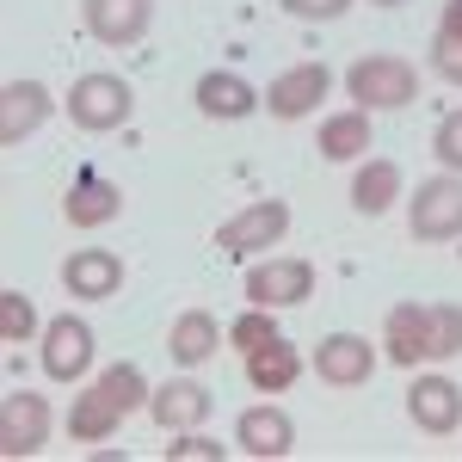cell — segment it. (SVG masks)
<instances>
[{
	"label": "cell",
	"instance_id": "obj_1",
	"mask_svg": "<svg viewBox=\"0 0 462 462\" xmlns=\"http://www.w3.org/2000/svg\"><path fill=\"white\" fill-rule=\"evenodd\" d=\"M346 93H352L364 111H401V106L420 99V69H413L407 56L376 50V56H357L352 69H346Z\"/></svg>",
	"mask_w": 462,
	"mask_h": 462
},
{
	"label": "cell",
	"instance_id": "obj_2",
	"mask_svg": "<svg viewBox=\"0 0 462 462\" xmlns=\"http://www.w3.org/2000/svg\"><path fill=\"white\" fill-rule=\"evenodd\" d=\"M136 111V93L124 74H80L69 87V124L87 130V136H106V130H124Z\"/></svg>",
	"mask_w": 462,
	"mask_h": 462
},
{
	"label": "cell",
	"instance_id": "obj_3",
	"mask_svg": "<svg viewBox=\"0 0 462 462\" xmlns=\"http://www.w3.org/2000/svg\"><path fill=\"white\" fill-rule=\"evenodd\" d=\"M407 235L413 241H457L462 235V173H431L413 185V204H407Z\"/></svg>",
	"mask_w": 462,
	"mask_h": 462
},
{
	"label": "cell",
	"instance_id": "obj_4",
	"mask_svg": "<svg viewBox=\"0 0 462 462\" xmlns=\"http://www.w3.org/2000/svg\"><path fill=\"white\" fill-rule=\"evenodd\" d=\"M50 431H56V413H50L43 394L13 389L6 401H0V457H6V462L37 457V450L50 444Z\"/></svg>",
	"mask_w": 462,
	"mask_h": 462
},
{
	"label": "cell",
	"instance_id": "obj_5",
	"mask_svg": "<svg viewBox=\"0 0 462 462\" xmlns=\"http://www.w3.org/2000/svg\"><path fill=\"white\" fill-rule=\"evenodd\" d=\"M284 235H290V204H284V198H259V204L235 210L222 228H216V247L235 253V259H253V253L278 247Z\"/></svg>",
	"mask_w": 462,
	"mask_h": 462
},
{
	"label": "cell",
	"instance_id": "obj_6",
	"mask_svg": "<svg viewBox=\"0 0 462 462\" xmlns=\"http://www.w3.org/2000/svg\"><path fill=\"white\" fill-rule=\"evenodd\" d=\"M93 327L80 315H56L43 320V346H37V357H43V376L50 383H80L87 370H93Z\"/></svg>",
	"mask_w": 462,
	"mask_h": 462
},
{
	"label": "cell",
	"instance_id": "obj_7",
	"mask_svg": "<svg viewBox=\"0 0 462 462\" xmlns=\"http://www.w3.org/2000/svg\"><path fill=\"white\" fill-rule=\"evenodd\" d=\"M80 25L106 50H130L154 25V0H80Z\"/></svg>",
	"mask_w": 462,
	"mask_h": 462
},
{
	"label": "cell",
	"instance_id": "obj_8",
	"mask_svg": "<svg viewBox=\"0 0 462 462\" xmlns=\"http://www.w3.org/2000/svg\"><path fill=\"white\" fill-rule=\"evenodd\" d=\"M327 93H333V69L327 62H296V69H284L265 87V111L278 124H302V117H315V106Z\"/></svg>",
	"mask_w": 462,
	"mask_h": 462
},
{
	"label": "cell",
	"instance_id": "obj_9",
	"mask_svg": "<svg viewBox=\"0 0 462 462\" xmlns=\"http://www.w3.org/2000/svg\"><path fill=\"white\" fill-rule=\"evenodd\" d=\"M235 450L253 462H284L296 450V420H290L284 407H272V401H259L247 407L241 420H235Z\"/></svg>",
	"mask_w": 462,
	"mask_h": 462
},
{
	"label": "cell",
	"instance_id": "obj_10",
	"mask_svg": "<svg viewBox=\"0 0 462 462\" xmlns=\"http://www.w3.org/2000/svg\"><path fill=\"white\" fill-rule=\"evenodd\" d=\"M241 296L259 302V309H296V302L315 296V265L309 259H265V265L247 272V290Z\"/></svg>",
	"mask_w": 462,
	"mask_h": 462
},
{
	"label": "cell",
	"instance_id": "obj_11",
	"mask_svg": "<svg viewBox=\"0 0 462 462\" xmlns=\"http://www.w3.org/2000/svg\"><path fill=\"white\" fill-rule=\"evenodd\" d=\"M315 376L327 389H364L376 376V346L364 333H327L315 346Z\"/></svg>",
	"mask_w": 462,
	"mask_h": 462
},
{
	"label": "cell",
	"instance_id": "obj_12",
	"mask_svg": "<svg viewBox=\"0 0 462 462\" xmlns=\"http://www.w3.org/2000/svg\"><path fill=\"white\" fill-rule=\"evenodd\" d=\"M62 290L74 302H111L124 290V259L111 247H74L62 259Z\"/></svg>",
	"mask_w": 462,
	"mask_h": 462
},
{
	"label": "cell",
	"instance_id": "obj_13",
	"mask_svg": "<svg viewBox=\"0 0 462 462\" xmlns=\"http://www.w3.org/2000/svg\"><path fill=\"white\" fill-rule=\"evenodd\" d=\"M50 111H56V99L43 80H6L0 87V148H19L25 136H37L50 124Z\"/></svg>",
	"mask_w": 462,
	"mask_h": 462
},
{
	"label": "cell",
	"instance_id": "obj_14",
	"mask_svg": "<svg viewBox=\"0 0 462 462\" xmlns=\"http://www.w3.org/2000/svg\"><path fill=\"white\" fill-rule=\"evenodd\" d=\"M407 420L431 438H450L462 431V389L450 376H413V389H407Z\"/></svg>",
	"mask_w": 462,
	"mask_h": 462
},
{
	"label": "cell",
	"instance_id": "obj_15",
	"mask_svg": "<svg viewBox=\"0 0 462 462\" xmlns=\"http://www.w3.org/2000/svg\"><path fill=\"white\" fill-rule=\"evenodd\" d=\"M383 357L401 364V370H413V364L431 357V309L426 302H394L383 315Z\"/></svg>",
	"mask_w": 462,
	"mask_h": 462
},
{
	"label": "cell",
	"instance_id": "obj_16",
	"mask_svg": "<svg viewBox=\"0 0 462 462\" xmlns=\"http://www.w3.org/2000/svg\"><path fill=\"white\" fill-rule=\"evenodd\" d=\"M198 111L210 117V124H241V117H253V111L265 106V93L253 87L247 74H228V69H210L204 80H198Z\"/></svg>",
	"mask_w": 462,
	"mask_h": 462
},
{
	"label": "cell",
	"instance_id": "obj_17",
	"mask_svg": "<svg viewBox=\"0 0 462 462\" xmlns=\"http://www.w3.org/2000/svg\"><path fill=\"white\" fill-rule=\"evenodd\" d=\"M216 407V394L204 389V383H191V376H173V383H161V389L148 394V420L161 431H191L204 426Z\"/></svg>",
	"mask_w": 462,
	"mask_h": 462
},
{
	"label": "cell",
	"instance_id": "obj_18",
	"mask_svg": "<svg viewBox=\"0 0 462 462\" xmlns=\"http://www.w3.org/2000/svg\"><path fill=\"white\" fill-rule=\"evenodd\" d=\"M62 216H69V228H106L124 216V191H117V179L106 173H74L69 179V198H62Z\"/></svg>",
	"mask_w": 462,
	"mask_h": 462
},
{
	"label": "cell",
	"instance_id": "obj_19",
	"mask_svg": "<svg viewBox=\"0 0 462 462\" xmlns=\"http://www.w3.org/2000/svg\"><path fill=\"white\" fill-rule=\"evenodd\" d=\"M222 339H228V327L210 315V309H185L173 320V333H167V357L185 364V370H198V364H210L222 352Z\"/></svg>",
	"mask_w": 462,
	"mask_h": 462
},
{
	"label": "cell",
	"instance_id": "obj_20",
	"mask_svg": "<svg viewBox=\"0 0 462 462\" xmlns=\"http://www.w3.org/2000/svg\"><path fill=\"white\" fill-rule=\"evenodd\" d=\"M394 198H407L401 167L383 161V154H364V161H357V173H352V210L357 216H383V210H394Z\"/></svg>",
	"mask_w": 462,
	"mask_h": 462
},
{
	"label": "cell",
	"instance_id": "obj_21",
	"mask_svg": "<svg viewBox=\"0 0 462 462\" xmlns=\"http://www.w3.org/2000/svg\"><path fill=\"white\" fill-rule=\"evenodd\" d=\"M124 420H130V413H124V407H117V401H111L99 383H93V389L74 394V407H69V438H74V444H106V438H117V426H124Z\"/></svg>",
	"mask_w": 462,
	"mask_h": 462
},
{
	"label": "cell",
	"instance_id": "obj_22",
	"mask_svg": "<svg viewBox=\"0 0 462 462\" xmlns=\"http://www.w3.org/2000/svg\"><path fill=\"white\" fill-rule=\"evenodd\" d=\"M296 376H302V352L290 346L284 333H278L272 346H259V352H247V383H253L259 394H284L290 383H296Z\"/></svg>",
	"mask_w": 462,
	"mask_h": 462
},
{
	"label": "cell",
	"instance_id": "obj_23",
	"mask_svg": "<svg viewBox=\"0 0 462 462\" xmlns=\"http://www.w3.org/2000/svg\"><path fill=\"white\" fill-rule=\"evenodd\" d=\"M315 148L327 154V161H364V148H370V111L352 106V111H333V117H320Z\"/></svg>",
	"mask_w": 462,
	"mask_h": 462
},
{
	"label": "cell",
	"instance_id": "obj_24",
	"mask_svg": "<svg viewBox=\"0 0 462 462\" xmlns=\"http://www.w3.org/2000/svg\"><path fill=\"white\" fill-rule=\"evenodd\" d=\"M43 339V320H37L32 296L25 290H0V346H32Z\"/></svg>",
	"mask_w": 462,
	"mask_h": 462
},
{
	"label": "cell",
	"instance_id": "obj_25",
	"mask_svg": "<svg viewBox=\"0 0 462 462\" xmlns=\"http://www.w3.org/2000/svg\"><path fill=\"white\" fill-rule=\"evenodd\" d=\"M93 383H99V389H106L111 401L124 407V413H136V407H148V394H154V389H148V376L136 370V364H111V370H99Z\"/></svg>",
	"mask_w": 462,
	"mask_h": 462
},
{
	"label": "cell",
	"instance_id": "obj_26",
	"mask_svg": "<svg viewBox=\"0 0 462 462\" xmlns=\"http://www.w3.org/2000/svg\"><path fill=\"white\" fill-rule=\"evenodd\" d=\"M431 309V364L462 357V302H426Z\"/></svg>",
	"mask_w": 462,
	"mask_h": 462
},
{
	"label": "cell",
	"instance_id": "obj_27",
	"mask_svg": "<svg viewBox=\"0 0 462 462\" xmlns=\"http://www.w3.org/2000/svg\"><path fill=\"white\" fill-rule=\"evenodd\" d=\"M278 339V309H259V302H247V315L228 327V346L247 357V352H259V346H272Z\"/></svg>",
	"mask_w": 462,
	"mask_h": 462
},
{
	"label": "cell",
	"instance_id": "obj_28",
	"mask_svg": "<svg viewBox=\"0 0 462 462\" xmlns=\"http://www.w3.org/2000/svg\"><path fill=\"white\" fill-rule=\"evenodd\" d=\"M431 154L444 173H462V111H444L438 130H431Z\"/></svg>",
	"mask_w": 462,
	"mask_h": 462
},
{
	"label": "cell",
	"instance_id": "obj_29",
	"mask_svg": "<svg viewBox=\"0 0 462 462\" xmlns=\"http://www.w3.org/2000/svg\"><path fill=\"white\" fill-rule=\"evenodd\" d=\"M228 457V444H216V438H204V431H173V444H167V462H222Z\"/></svg>",
	"mask_w": 462,
	"mask_h": 462
},
{
	"label": "cell",
	"instance_id": "obj_30",
	"mask_svg": "<svg viewBox=\"0 0 462 462\" xmlns=\"http://www.w3.org/2000/svg\"><path fill=\"white\" fill-rule=\"evenodd\" d=\"M284 13L302 19V25H333V19L352 13V0H284Z\"/></svg>",
	"mask_w": 462,
	"mask_h": 462
},
{
	"label": "cell",
	"instance_id": "obj_31",
	"mask_svg": "<svg viewBox=\"0 0 462 462\" xmlns=\"http://www.w3.org/2000/svg\"><path fill=\"white\" fill-rule=\"evenodd\" d=\"M431 69L444 74V80H450V87H462V37H431Z\"/></svg>",
	"mask_w": 462,
	"mask_h": 462
},
{
	"label": "cell",
	"instance_id": "obj_32",
	"mask_svg": "<svg viewBox=\"0 0 462 462\" xmlns=\"http://www.w3.org/2000/svg\"><path fill=\"white\" fill-rule=\"evenodd\" d=\"M438 32H444V37H462V0H444V13H438Z\"/></svg>",
	"mask_w": 462,
	"mask_h": 462
},
{
	"label": "cell",
	"instance_id": "obj_33",
	"mask_svg": "<svg viewBox=\"0 0 462 462\" xmlns=\"http://www.w3.org/2000/svg\"><path fill=\"white\" fill-rule=\"evenodd\" d=\"M370 6H407V0H370Z\"/></svg>",
	"mask_w": 462,
	"mask_h": 462
}]
</instances>
